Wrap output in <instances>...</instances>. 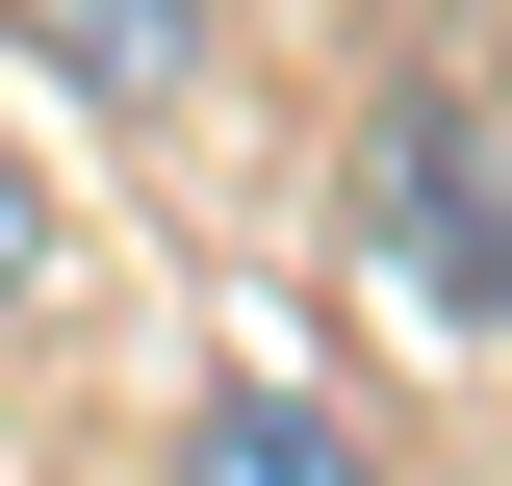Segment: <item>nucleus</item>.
<instances>
[{
  "mask_svg": "<svg viewBox=\"0 0 512 486\" xmlns=\"http://www.w3.org/2000/svg\"><path fill=\"white\" fill-rule=\"evenodd\" d=\"M359 256L410 307H461V333H512V103L487 77H410L359 128Z\"/></svg>",
  "mask_w": 512,
  "mask_h": 486,
  "instance_id": "1",
  "label": "nucleus"
},
{
  "mask_svg": "<svg viewBox=\"0 0 512 486\" xmlns=\"http://www.w3.org/2000/svg\"><path fill=\"white\" fill-rule=\"evenodd\" d=\"M180 486H384V461H359V410H308V384H205Z\"/></svg>",
  "mask_w": 512,
  "mask_h": 486,
  "instance_id": "3",
  "label": "nucleus"
},
{
  "mask_svg": "<svg viewBox=\"0 0 512 486\" xmlns=\"http://www.w3.org/2000/svg\"><path fill=\"white\" fill-rule=\"evenodd\" d=\"M52 282V180H26V154H0V307Z\"/></svg>",
  "mask_w": 512,
  "mask_h": 486,
  "instance_id": "4",
  "label": "nucleus"
},
{
  "mask_svg": "<svg viewBox=\"0 0 512 486\" xmlns=\"http://www.w3.org/2000/svg\"><path fill=\"white\" fill-rule=\"evenodd\" d=\"M0 26H26V52H52L103 128H154V103L205 77V0H0Z\"/></svg>",
  "mask_w": 512,
  "mask_h": 486,
  "instance_id": "2",
  "label": "nucleus"
}]
</instances>
